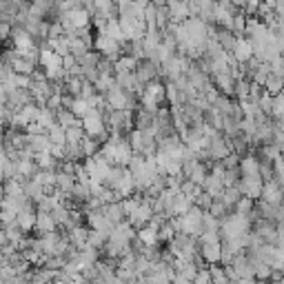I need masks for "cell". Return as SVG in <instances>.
Returning a JSON list of instances; mask_svg holds the SVG:
<instances>
[{
	"instance_id": "obj_33",
	"label": "cell",
	"mask_w": 284,
	"mask_h": 284,
	"mask_svg": "<svg viewBox=\"0 0 284 284\" xmlns=\"http://www.w3.org/2000/svg\"><path fill=\"white\" fill-rule=\"evenodd\" d=\"M275 176H278V182H280V186H282V191H284V160L282 158L275 160Z\"/></svg>"
},
{
	"instance_id": "obj_13",
	"label": "cell",
	"mask_w": 284,
	"mask_h": 284,
	"mask_svg": "<svg viewBox=\"0 0 284 284\" xmlns=\"http://www.w3.org/2000/svg\"><path fill=\"white\" fill-rule=\"evenodd\" d=\"M96 47H98V51L105 53V56H115V53H120V42H118V40H113L111 36H106V34L98 36Z\"/></svg>"
},
{
	"instance_id": "obj_12",
	"label": "cell",
	"mask_w": 284,
	"mask_h": 284,
	"mask_svg": "<svg viewBox=\"0 0 284 284\" xmlns=\"http://www.w3.org/2000/svg\"><path fill=\"white\" fill-rule=\"evenodd\" d=\"M282 195H284V191H282V186H280V182L269 180L264 184V189H262V198H264V202L275 204V207L282 202Z\"/></svg>"
},
{
	"instance_id": "obj_4",
	"label": "cell",
	"mask_w": 284,
	"mask_h": 284,
	"mask_svg": "<svg viewBox=\"0 0 284 284\" xmlns=\"http://www.w3.org/2000/svg\"><path fill=\"white\" fill-rule=\"evenodd\" d=\"M109 184L118 195H129L133 191V186H136V178H133L131 169H129V171H124V169H113V171H111V178H109Z\"/></svg>"
},
{
	"instance_id": "obj_5",
	"label": "cell",
	"mask_w": 284,
	"mask_h": 284,
	"mask_svg": "<svg viewBox=\"0 0 284 284\" xmlns=\"http://www.w3.org/2000/svg\"><path fill=\"white\" fill-rule=\"evenodd\" d=\"M106 105H109L111 109H115V111L129 109V105H131V98H129V93L124 91V89L120 87L118 82H115L113 87L106 91Z\"/></svg>"
},
{
	"instance_id": "obj_6",
	"label": "cell",
	"mask_w": 284,
	"mask_h": 284,
	"mask_svg": "<svg viewBox=\"0 0 284 284\" xmlns=\"http://www.w3.org/2000/svg\"><path fill=\"white\" fill-rule=\"evenodd\" d=\"M82 129L89 133V136H102L105 133V120H102V113L98 109H91L87 115L82 118Z\"/></svg>"
},
{
	"instance_id": "obj_38",
	"label": "cell",
	"mask_w": 284,
	"mask_h": 284,
	"mask_svg": "<svg viewBox=\"0 0 284 284\" xmlns=\"http://www.w3.org/2000/svg\"><path fill=\"white\" fill-rule=\"evenodd\" d=\"M7 34H9V25L4 22V25H2V38H7Z\"/></svg>"
},
{
	"instance_id": "obj_8",
	"label": "cell",
	"mask_w": 284,
	"mask_h": 284,
	"mask_svg": "<svg viewBox=\"0 0 284 284\" xmlns=\"http://www.w3.org/2000/svg\"><path fill=\"white\" fill-rule=\"evenodd\" d=\"M231 53H233V58L240 62V65H244V62L251 60V56H253L255 51H253V42H251V40L238 38V40H235V47H233V51H231Z\"/></svg>"
},
{
	"instance_id": "obj_1",
	"label": "cell",
	"mask_w": 284,
	"mask_h": 284,
	"mask_svg": "<svg viewBox=\"0 0 284 284\" xmlns=\"http://www.w3.org/2000/svg\"><path fill=\"white\" fill-rule=\"evenodd\" d=\"M102 155H105L109 162H115V164H131L133 146L129 144V142L120 140V138H111L105 144V149H102Z\"/></svg>"
},
{
	"instance_id": "obj_24",
	"label": "cell",
	"mask_w": 284,
	"mask_h": 284,
	"mask_svg": "<svg viewBox=\"0 0 284 284\" xmlns=\"http://www.w3.org/2000/svg\"><path fill=\"white\" fill-rule=\"evenodd\" d=\"M34 180H38L42 186H53V184L58 182V176H56L53 171H49V169H42L40 173H36Z\"/></svg>"
},
{
	"instance_id": "obj_14",
	"label": "cell",
	"mask_w": 284,
	"mask_h": 284,
	"mask_svg": "<svg viewBox=\"0 0 284 284\" xmlns=\"http://www.w3.org/2000/svg\"><path fill=\"white\" fill-rule=\"evenodd\" d=\"M202 257L209 262V264H215V262L222 260V247L220 242H204L202 244Z\"/></svg>"
},
{
	"instance_id": "obj_18",
	"label": "cell",
	"mask_w": 284,
	"mask_h": 284,
	"mask_svg": "<svg viewBox=\"0 0 284 284\" xmlns=\"http://www.w3.org/2000/svg\"><path fill=\"white\" fill-rule=\"evenodd\" d=\"M91 109H93V106H91V102H89L87 98H82V96H80V98H75V100L71 102V111H73V113L78 115L80 120H82L84 115H87Z\"/></svg>"
},
{
	"instance_id": "obj_37",
	"label": "cell",
	"mask_w": 284,
	"mask_h": 284,
	"mask_svg": "<svg viewBox=\"0 0 284 284\" xmlns=\"http://www.w3.org/2000/svg\"><path fill=\"white\" fill-rule=\"evenodd\" d=\"M247 9H248V11H255V9H260V0H247Z\"/></svg>"
},
{
	"instance_id": "obj_27",
	"label": "cell",
	"mask_w": 284,
	"mask_h": 284,
	"mask_svg": "<svg viewBox=\"0 0 284 284\" xmlns=\"http://www.w3.org/2000/svg\"><path fill=\"white\" fill-rule=\"evenodd\" d=\"M240 193H242V189H238V186H229V189H224V193H222V202L229 207V204H235L240 200Z\"/></svg>"
},
{
	"instance_id": "obj_10",
	"label": "cell",
	"mask_w": 284,
	"mask_h": 284,
	"mask_svg": "<svg viewBox=\"0 0 284 284\" xmlns=\"http://www.w3.org/2000/svg\"><path fill=\"white\" fill-rule=\"evenodd\" d=\"M167 7H169L171 18L178 22H184V18H189V13H191L189 0H167Z\"/></svg>"
},
{
	"instance_id": "obj_32",
	"label": "cell",
	"mask_w": 284,
	"mask_h": 284,
	"mask_svg": "<svg viewBox=\"0 0 284 284\" xmlns=\"http://www.w3.org/2000/svg\"><path fill=\"white\" fill-rule=\"evenodd\" d=\"M96 149H98L96 140H91V138H87V136H84V138H82V153L91 158V155L96 153Z\"/></svg>"
},
{
	"instance_id": "obj_31",
	"label": "cell",
	"mask_w": 284,
	"mask_h": 284,
	"mask_svg": "<svg viewBox=\"0 0 284 284\" xmlns=\"http://www.w3.org/2000/svg\"><path fill=\"white\" fill-rule=\"evenodd\" d=\"M273 113L278 115V120H284V96L282 93H278L273 100Z\"/></svg>"
},
{
	"instance_id": "obj_21",
	"label": "cell",
	"mask_w": 284,
	"mask_h": 284,
	"mask_svg": "<svg viewBox=\"0 0 284 284\" xmlns=\"http://www.w3.org/2000/svg\"><path fill=\"white\" fill-rule=\"evenodd\" d=\"M266 91L271 93V96H278L280 91L284 89V78H280V75H275V73H271L269 75V80H266Z\"/></svg>"
},
{
	"instance_id": "obj_17",
	"label": "cell",
	"mask_w": 284,
	"mask_h": 284,
	"mask_svg": "<svg viewBox=\"0 0 284 284\" xmlns=\"http://www.w3.org/2000/svg\"><path fill=\"white\" fill-rule=\"evenodd\" d=\"M13 42H16V49L18 51H25V49H31L34 47V38H31L29 31H13Z\"/></svg>"
},
{
	"instance_id": "obj_29",
	"label": "cell",
	"mask_w": 284,
	"mask_h": 284,
	"mask_svg": "<svg viewBox=\"0 0 284 284\" xmlns=\"http://www.w3.org/2000/svg\"><path fill=\"white\" fill-rule=\"evenodd\" d=\"M138 65V58L131 56V58H122V60H118V65H115V71H131L136 69Z\"/></svg>"
},
{
	"instance_id": "obj_19",
	"label": "cell",
	"mask_w": 284,
	"mask_h": 284,
	"mask_svg": "<svg viewBox=\"0 0 284 284\" xmlns=\"http://www.w3.org/2000/svg\"><path fill=\"white\" fill-rule=\"evenodd\" d=\"M158 238H160V231H158V226H144V229H140V240H142V244H146V247H153L155 242H158Z\"/></svg>"
},
{
	"instance_id": "obj_15",
	"label": "cell",
	"mask_w": 284,
	"mask_h": 284,
	"mask_svg": "<svg viewBox=\"0 0 284 284\" xmlns=\"http://www.w3.org/2000/svg\"><path fill=\"white\" fill-rule=\"evenodd\" d=\"M36 222H38V213L31 211L29 204H27L25 209H20V213H18V220H16V224L20 226V229H34Z\"/></svg>"
},
{
	"instance_id": "obj_28",
	"label": "cell",
	"mask_w": 284,
	"mask_h": 284,
	"mask_svg": "<svg viewBox=\"0 0 284 284\" xmlns=\"http://www.w3.org/2000/svg\"><path fill=\"white\" fill-rule=\"evenodd\" d=\"M138 80H140V82L142 84H144L146 82V80H151V78H153V75H155V65H151V62H146V65L144 67H140V69H138Z\"/></svg>"
},
{
	"instance_id": "obj_23",
	"label": "cell",
	"mask_w": 284,
	"mask_h": 284,
	"mask_svg": "<svg viewBox=\"0 0 284 284\" xmlns=\"http://www.w3.org/2000/svg\"><path fill=\"white\" fill-rule=\"evenodd\" d=\"M58 189L62 191V193H69V191H73L75 189V184H73V176H69V173H58Z\"/></svg>"
},
{
	"instance_id": "obj_30",
	"label": "cell",
	"mask_w": 284,
	"mask_h": 284,
	"mask_svg": "<svg viewBox=\"0 0 284 284\" xmlns=\"http://www.w3.org/2000/svg\"><path fill=\"white\" fill-rule=\"evenodd\" d=\"M273 100H275V96H271L269 91L262 93V98H260V109L266 111V113H273Z\"/></svg>"
},
{
	"instance_id": "obj_22",
	"label": "cell",
	"mask_w": 284,
	"mask_h": 284,
	"mask_svg": "<svg viewBox=\"0 0 284 284\" xmlns=\"http://www.w3.org/2000/svg\"><path fill=\"white\" fill-rule=\"evenodd\" d=\"M75 118H78V115H75L71 109H67V111H58V113H56L58 124H62V127H65V129L73 127V124H75Z\"/></svg>"
},
{
	"instance_id": "obj_16",
	"label": "cell",
	"mask_w": 284,
	"mask_h": 284,
	"mask_svg": "<svg viewBox=\"0 0 284 284\" xmlns=\"http://www.w3.org/2000/svg\"><path fill=\"white\" fill-rule=\"evenodd\" d=\"M56 217H53L51 211H40L38 213V222H36V229L42 231V233H51L53 229H56Z\"/></svg>"
},
{
	"instance_id": "obj_7",
	"label": "cell",
	"mask_w": 284,
	"mask_h": 284,
	"mask_svg": "<svg viewBox=\"0 0 284 284\" xmlns=\"http://www.w3.org/2000/svg\"><path fill=\"white\" fill-rule=\"evenodd\" d=\"M155 160H158V167H160V171H162V173H169V176H178V173L182 171V160L173 158V155L167 153V151H158Z\"/></svg>"
},
{
	"instance_id": "obj_20",
	"label": "cell",
	"mask_w": 284,
	"mask_h": 284,
	"mask_svg": "<svg viewBox=\"0 0 284 284\" xmlns=\"http://www.w3.org/2000/svg\"><path fill=\"white\" fill-rule=\"evenodd\" d=\"M240 169H242V176H260V164H257V160L253 155H247Z\"/></svg>"
},
{
	"instance_id": "obj_2",
	"label": "cell",
	"mask_w": 284,
	"mask_h": 284,
	"mask_svg": "<svg viewBox=\"0 0 284 284\" xmlns=\"http://www.w3.org/2000/svg\"><path fill=\"white\" fill-rule=\"evenodd\" d=\"M248 217L242 215V213H233V215L224 217L222 222V233H224L226 240H242L248 235Z\"/></svg>"
},
{
	"instance_id": "obj_25",
	"label": "cell",
	"mask_w": 284,
	"mask_h": 284,
	"mask_svg": "<svg viewBox=\"0 0 284 284\" xmlns=\"http://www.w3.org/2000/svg\"><path fill=\"white\" fill-rule=\"evenodd\" d=\"M215 84L222 89L224 93H231L233 91V80H231V71L226 73H215Z\"/></svg>"
},
{
	"instance_id": "obj_39",
	"label": "cell",
	"mask_w": 284,
	"mask_h": 284,
	"mask_svg": "<svg viewBox=\"0 0 284 284\" xmlns=\"http://www.w3.org/2000/svg\"><path fill=\"white\" fill-rule=\"evenodd\" d=\"M56 284H60V282H56Z\"/></svg>"
},
{
	"instance_id": "obj_35",
	"label": "cell",
	"mask_w": 284,
	"mask_h": 284,
	"mask_svg": "<svg viewBox=\"0 0 284 284\" xmlns=\"http://www.w3.org/2000/svg\"><path fill=\"white\" fill-rule=\"evenodd\" d=\"M247 25H248V22L244 20V16H235V20H233V29L242 31V29H247Z\"/></svg>"
},
{
	"instance_id": "obj_34",
	"label": "cell",
	"mask_w": 284,
	"mask_h": 284,
	"mask_svg": "<svg viewBox=\"0 0 284 284\" xmlns=\"http://www.w3.org/2000/svg\"><path fill=\"white\" fill-rule=\"evenodd\" d=\"M247 211H251V198H247V195H244V198L240 200V204H238V213L247 215Z\"/></svg>"
},
{
	"instance_id": "obj_36",
	"label": "cell",
	"mask_w": 284,
	"mask_h": 284,
	"mask_svg": "<svg viewBox=\"0 0 284 284\" xmlns=\"http://www.w3.org/2000/svg\"><path fill=\"white\" fill-rule=\"evenodd\" d=\"M47 105H49V109H58V106H60V96H51L47 100Z\"/></svg>"
},
{
	"instance_id": "obj_26",
	"label": "cell",
	"mask_w": 284,
	"mask_h": 284,
	"mask_svg": "<svg viewBox=\"0 0 284 284\" xmlns=\"http://www.w3.org/2000/svg\"><path fill=\"white\" fill-rule=\"evenodd\" d=\"M82 138H84V133L78 124L67 129V144H82Z\"/></svg>"
},
{
	"instance_id": "obj_9",
	"label": "cell",
	"mask_w": 284,
	"mask_h": 284,
	"mask_svg": "<svg viewBox=\"0 0 284 284\" xmlns=\"http://www.w3.org/2000/svg\"><path fill=\"white\" fill-rule=\"evenodd\" d=\"M242 195H247V198H257V195H262V189H264V184H262L260 176H242Z\"/></svg>"
},
{
	"instance_id": "obj_3",
	"label": "cell",
	"mask_w": 284,
	"mask_h": 284,
	"mask_svg": "<svg viewBox=\"0 0 284 284\" xmlns=\"http://www.w3.org/2000/svg\"><path fill=\"white\" fill-rule=\"evenodd\" d=\"M40 65L44 67V71H47V78L49 80H58L65 75V58L60 56V53H56L53 49H44V51H40Z\"/></svg>"
},
{
	"instance_id": "obj_11",
	"label": "cell",
	"mask_w": 284,
	"mask_h": 284,
	"mask_svg": "<svg viewBox=\"0 0 284 284\" xmlns=\"http://www.w3.org/2000/svg\"><path fill=\"white\" fill-rule=\"evenodd\" d=\"M153 213H155V209L151 207L149 202H140V204H138L136 211H133L131 215H129V220H131V224L142 226V224H146V222H151Z\"/></svg>"
}]
</instances>
